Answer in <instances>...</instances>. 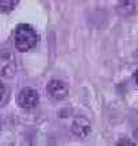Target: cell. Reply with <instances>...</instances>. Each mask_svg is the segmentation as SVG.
Listing matches in <instances>:
<instances>
[{"label": "cell", "instance_id": "obj_1", "mask_svg": "<svg viewBox=\"0 0 138 146\" xmlns=\"http://www.w3.org/2000/svg\"><path fill=\"white\" fill-rule=\"evenodd\" d=\"M14 42L19 52H27L37 45L38 35L30 25H19L14 33Z\"/></svg>", "mask_w": 138, "mask_h": 146}, {"label": "cell", "instance_id": "obj_2", "mask_svg": "<svg viewBox=\"0 0 138 146\" xmlns=\"http://www.w3.org/2000/svg\"><path fill=\"white\" fill-rule=\"evenodd\" d=\"M16 74V60L8 52L0 53V76L7 78L14 77Z\"/></svg>", "mask_w": 138, "mask_h": 146}, {"label": "cell", "instance_id": "obj_3", "mask_svg": "<svg viewBox=\"0 0 138 146\" xmlns=\"http://www.w3.org/2000/svg\"><path fill=\"white\" fill-rule=\"evenodd\" d=\"M68 85L64 83V81H61V80H57V78H54V80H50L48 84V87H46V92L48 95L54 100H62L66 98V95H68Z\"/></svg>", "mask_w": 138, "mask_h": 146}, {"label": "cell", "instance_id": "obj_4", "mask_svg": "<svg viewBox=\"0 0 138 146\" xmlns=\"http://www.w3.org/2000/svg\"><path fill=\"white\" fill-rule=\"evenodd\" d=\"M38 92L33 88H23L18 96V103L22 108H33L38 104Z\"/></svg>", "mask_w": 138, "mask_h": 146}, {"label": "cell", "instance_id": "obj_5", "mask_svg": "<svg viewBox=\"0 0 138 146\" xmlns=\"http://www.w3.org/2000/svg\"><path fill=\"white\" fill-rule=\"evenodd\" d=\"M72 131L80 138H85V137L90 134L91 131V125L90 122L84 118H80V119H76L72 125Z\"/></svg>", "mask_w": 138, "mask_h": 146}, {"label": "cell", "instance_id": "obj_6", "mask_svg": "<svg viewBox=\"0 0 138 146\" xmlns=\"http://www.w3.org/2000/svg\"><path fill=\"white\" fill-rule=\"evenodd\" d=\"M135 1L137 0H119V10L122 14L127 15L135 10Z\"/></svg>", "mask_w": 138, "mask_h": 146}, {"label": "cell", "instance_id": "obj_7", "mask_svg": "<svg viewBox=\"0 0 138 146\" xmlns=\"http://www.w3.org/2000/svg\"><path fill=\"white\" fill-rule=\"evenodd\" d=\"M21 0H0V11H11L15 8V5Z\"/></svg>", "mask_w": 138, "mask_h": 146}, {"label": "cell", "instance_id": "obj_8", "mask_svg": "<svg viewBox=\"0 0 138 146\" xmlns=\"http://www.w3.org/2000/svg\"><path fill=\"white\" fill-rule=\"evenodd\" d=\"M5 96H7V89H5L4 84L0 81V104H3L5 102Z\"/></svg>", "mask_w": 138, "mask_h": 146}, {"label": "cell", "instance_id": "obj_9", "mask_svg": "<svg viewBox=\"0 0 138 146\" xmlns=\"http://www.w3.org/2000/svg\"><path fill=\"white\" fill-rule=\"evenodd\" d=\"M134 78H135V83H137V85H138V69L134 72Z\"/></svg>", "mask_w": 138, "mask_h": 146}, {"label": "cell", "instance_id": "obj_10", "mask_svg": "<svg viewBox=\"0 0 138 146\" xmlns=\"http://www.w3.org/2000/svg\"><path fill=\"white\" fill-rule=\"evenodd\" d=\"M119 145H133V143H131V142H127V141H121Z\"/></svg>", "mask_w": 138, "mask_h": 146}, {"label": "cell", "instance_id": "obj_11", "mask_svg": "<svg viewBox=\"0 0 138 146\" xmlns=\"http://www.w3.org/2000/svg\"><path fill=\"white\" fill-rule=\"evenodd\" d=\"M135 57H137V60H138V49H137V52H135Z\"/></svg>", "mask_w": 138, "mask_h": 146}]
</instances>
